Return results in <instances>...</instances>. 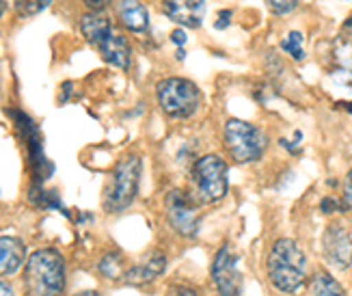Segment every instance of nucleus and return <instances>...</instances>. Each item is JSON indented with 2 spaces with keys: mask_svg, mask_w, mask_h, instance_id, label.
Segmentation results:
<instances>
[{
  "mask_svg": "<svg viewBox=\"0 0 352 296\" xmlns=\"http://www.w3.org/2000/svg\"><path fill=\"white\" fill-rule=\"evenodd\" d=\"M96 48L100 50L102 59L106 61V63H111L113 67H119V70H128L130 63H132V48L128 39L117 33V30L113 28L109 35H106Z\"/></svg>",
  "mask_w": 352,
  "mask_h": 296,
  "instance_id": "12",
  "label": "nucleus"
},
{
  "mask_svg": "<svg viewBox=\"0 0 352 296\" xmlns=\"http://www.w3.org/2000/svg\"><path fill=\"white\" fill-rule=\"evenodd\" d=\"M197 201L188 191H169L164 197V216L169 227L182 238H195L201 227V214H199Z\"/></svg>",
  "mask_w": 352,
  "mask_h": 296,
  "instance_id": "7",
  "label": "nucleus"
},
{
  "mask_svg": "<svg viewBox=\"0 0 352 296\" xmlns=\"http://www.w3.org/2000/svg\"><path fill=\"white\" fill-rule=\"evenodd\" d=\"M322 255L329 266L346 271L352 266V236L342 225H329L322 233Z\"/></svg>",
  "mask_w": 352,
  "mask_h": 296,
  "instance_id": "9",
  "label": "nucleus"
},
{
  "mask_svg": "<svg viewBox=\"0 0 352 296\" xmlns=\"http://www.w3.org/2000/svg\"><path fill=\"white\" fill-rule=\"evenodd\" d=\"M166 18L184 28H199L206 18V0H162Z\"/></svg>",
  "mask_w": 352,
  "mask_h": 296,
  "instance_id": "10",
  "label": "nucleus"
},
{
  "mask_svg": "<svg viewBox=\"0 0 352 296\" xmlns=\"http://www.w3.org/2000/svg\"><path fill=\"white\" fill-rule=\"evenodd\" d=\"M82 3L89 7V11H98V13H102L106 7L111 5V0H82Z\"/></svg>",
  "mask_w": 352,
  "mask_h": 296,
  "instance_id": "24",
  "label": "nucleus"
},
{
  "mask_svg": "<svg viewBox=\"0 0 352 296\" xmlns=\"http://www.w3.org/2000/svg\"><path fill=\"white\" fill-rule=\"evenodd\" d=\"M229 191V169L219 154L199 156L190 167V197L199 206H212Z\"/></svg>",
  "mask_w": 352,
  "mask_h": 296,
  "instance_id": "3",
  "label": "nucleus"
},
{
  "mask_svg": "<svg viewBox=\"0 0 352 296\" xmlns=\"http://www.w3.org/2000/svg\"><path fill=\"white\" fill-rule=\"evenodd\" d=\"M156 98L162 113L173 119L192 117L204 102L199 87L192 81H188V78H179V76L160 81L156 85Z\"/></svg>",
  "mask_w": 352,
  "mask_h": 296,
  "instance_id": "5",
  "label": "nucleus"
},
{
  "mask_svg": "<svg viewBox=\"0 0 352 296\" xmlns=\"http://www.w3.org/2000/svg\"><path fill=\"white\" fill-rule=\"evenodd\" d=\"M266 5L270 7L272 13L277 15H287L298 7V0H266Z\"/></svg>",
  "mask_w": 352,
  "mask_h": 296,
  "instance_id": "19",
  "label": "nucleus"
},
{
  "mask_svg": "<svg viewBox=\"0 0 352 296\" xmlns=\"http://www.w3.org/2000/svg\"><path fill=\"white\" fill-rule=\"evenodd\" d=\"M3 13H5V0H0V18H3Z\"/></svg>",
  "mask_w": 352,
  "mask_h": 296,
  "instance_id": "29",
  "label": "nucleus"
},
{
  "mask_svg": "<svg viewBox=\"0 0 352 296\" xmlns=\"http://www.w3.org/2000/svg\"><path fill=\"white\" fill-rule=\"evenodd\" d=\"M171 41L177 43V45H184L186 43V33H184V28H175L171 33Z\"/></svg>",
  "mask_w": 352,
  "mask_h": 296,
  "instance_id": "25",
  "label": "nucleus"
},
{
  "mask_svg": "<svg viewBox=\"0 0 352 296\" xmlns=\"http://www.w3.org/2000/svg\"><path fill=\"white\" fill-rule=\"evenodd\" d=\"M98 268H100V273L104 277L119 279V277H124V273H126V264H124V257H121V253L113 251V253H106L100 260Z\"/></svg>",
  "mask_w": 352,
  "mask_h": 296,
  "instance_id": "16",
  "label": "nucleus"
},
{
  "mask_svg": "<svg viewBox=\"0 0 352 296\" xmlns=\"http://www.w3.org/2000/svg\"><path fill=\"white\" fill-rule=\"evenodd\" d=\"M26 264V246L22 240L0 236V277H11Z\"/></svg>",
  "mask_w": 352,
  "mask_h": 296,
  "instance_id": "13",
  "label": "nucleus"
},
{
  "mask_svg": "<svg viewBox=\"0 0 352 296\" xmlns=\"http://www.w3.org/2000/svg\"><path fill=\"white\" fill-rule=\"evenodd\" d=\"M232 15H234V11H232V9H223V11L219 13L217 22H214V28H219V30L227 28L229 24H232Z\"/></svg>",
  "mask_w": 352,
  "mask_h": 296,
  "instance_id": "23",
  "label": "nucleus"
},
{
  "mask_svg": "<svg viewBox=\"0 0 352 296\" xmlns=\"http://www.w3.org/2000/svg\"><path fill=\"white\" fill-rule=\"evenodd\" d=\"M164 268H166V255L162 251H151L143 260L132 264L130 268H126L121 279H124L128 286H147L151 282H156L164 273Z\"/></svg>",
  "mask_w": 352,
  "mask_h": 296,
  "instance_id": "11",
  "label": "nucleus"
},
{
  "mask_svg": "<svg viewBox=\"0 0 352 296\" xmlns=\"http://www.w3.org/2000/svg\"><path fill=\"white\" fill-rule=\"evenodd\" d=\"M143 173V162L139 156H124L113 169V173L104 186L102 208L109 214H119L128 210L136 195H139V184Z\"/></svg>",
  "mask_w": 352,
  "mask_h": 296,
  "instance_id": "4",
  "label": "nucleus"
},
{
  "mask_svg": "<svg viewBox=\"0 0 352 296\" xmlns=\"http://www.w3.org/2000/svg\"><path fill=\"white\" fill-rule=\"evenodd\" d=\"M281 50H285L294 61H302L305 59L302 33H298V30H289V33L281 39Z\"/></svg>",
  "mask_w": 352,
  "mask_h": 296,
  "instance_id": "18",
  "label": "nucleus"
},
{
  "mask_svg": "<svg viewBox=\"0 0 352 296\" xmlns=\"http://www.w3.org/2000/svg\"><path fill=\"white\" fill-rule=\"evenodd\" d=\"M344 208L352 212V169L348 171L346 182H344Z\"/></svg>",
  "mask_w": 352,
  "mask_h": 296,
  "instance_id": "21",
  "label": "nucleus"
},
{
  "mask_svg": "<svg viewBox=\"0 0 352 296\" xmlns=\"http://www.w3.org/2000/svg\"><path fill=\"white\" fill-rule=\"evenodd\" d=\"M223 138H225L227 154L232 156V160L236 165L257 162L268 147L266 134L244 119H229L225 123Z\"/></svg>",
  "mask_w": 352,
  "mask_h": 296,
  "instance_id": "6",
  "label": "nucleus"
},
{
  "mask_svg": "<svg viewBox=\"0 0 352 296\" xmlns=\"http://www.w3.org/2000/svg\"><path fill=\"white\" fill-rule=\"evenodd\" d=\"M50 3L52 0H11V7L20 18H33V15L41 13Z\"/></svg>",
  "mask_w": 352,
  "mask_h": 296,
  "instance_id": "17",
  "label": "nucleus"
},
{
  "mask_svg": "<svg viewBox=\"0 0 352 296\" xmlns=\"http://www.w3.org/2000/svg\"><path fill=\"white\" fill-rule=\"evenodd\" d=\"M117 15L119 22L132 33H145L149 28V11L139 0H119Z\"/></svg>",
  "mask_w": 352,
  "mask_h": 296,
  "instance_id": "14",
  "label": "nucleus"
},
{
  "mask_svg": "<svg viewBox=\"0 0 352 296\" xmlns=\"http://www.w3.org/2000/svg\"><path fill=\"white\" fill-rule=\"evenodd\" d=\"M266 273L274 290L283 294H294L307 279V255L298 242L279 238L270 246L266 257Z\"/></svg>",
  "mask_w": 352,
  "mask_h": 296,
  "instance_id": "2",
  "label": "nucleus"
},
{
  "mask_svg": "<svg viewBox=\"0 0 352 296\" xmlns=\"http://www.w3.org/2000/svg\"><path fill=\"white\" fill-rule=\"evenodd\" d=\"M175 54H177V61H182L184 56H186V50H182V48H179V50H177Z\"/></svg>",
  "mask_w": 352,
  "mask_h": 296,
  "instance_id": "28",
  "label": "nucleus"
},
{
  "mask_svg": "<svg viewBox=\"0 0 352 296\" xmlns=\"http://www.w3.org/2000/svg\"><path fill=\"white\" fill-rule=\"evenodd\" d=\"M342 208V204L335 197H324L322 201H320V210H322L324 214H333V212H338Z\"/></svg>",
  "mask_w": 352,
  "mask_h": 296,
  "instance_id": "22",
  "label": "nucleus"
},
{
  "mask_svg": "<svg viewBox=\"0 0 352 296\" xmlns=\"http://www.w3.org/2000/svg\"><path fill=\"white\" fill-rule=\"evenodd\" d=\"M212 284L219 296H240L242 279L238 273V257L234 255L232 246L223 244L212 262Z\"/></svg>",
  "mask_w": 352,
  "mask_h": 296,
  "instance_id": "8",
  "label": "nucleus"
},
{
  "mask_svg": "<svg viewBox=\"0 0 352 296\" xmlns=\"http://www.w3.org/2000/svg\"><path fill=\"white\" fill-rule=\"evenodd\" d=\"M67 266L56 249H37L24 264L26 296H65Z\"/></svg>",
  "mask_w": 352,
  "mask_h": 296,
  "instance_id": "1",
  "label": "nucleus"
},
{
  "mask_svg": "<svg viewBox=\"0 0 352 296\" xmlns=\"http://www.w3.org/2000/svg\"><path fill=\"white\" fill-rule=\"evenodd\" d=\"M311 296H346V290L333 275L318 273L311 279Z\"/></svg>",
  "mask_w": 352,
  "mask_h": 296,
  "instance_id": "15",
  "label": "nucleus"
},
{
  "mask_svg": "<svg viewBox=\"0 0 352 296\" xmlns=\"http://www.w3.org/2000/svg\"><path fill=\"white\" fill-rule=\"evenodd\" d=\"M0 296H15L13 294V288L7 282H3V279H0Z\"/></svg>",
  "mask_w": 352,
  "mask_h": 296,
  "instance_id": "26",
  "label": "nucleus"
},
{
  "mask_svg": "<svg viewBox=\"0 0 352 296\" xmlns=\"http://www.w3.org/2000/svg\"><path fill=\"white\" fill-rule=\"evenodd\" d=\"M76 296H102L100 292H80V294H76Z\"/></svg>",
  "mask_w": 352,
  "mask_h": 296,
  "instance_id": "27",
  "label": "nucleus"
},
{
  "mask_svg": "<svg viewBox=\"0 0 352 296\" xmlns=\"http://www.w3.org/2000/svg\"><path fill=\"white\" fill-rule=\"evenodd\" d=\"M166 296H199V294L188 284H171L166 288Z\"/></svg>",
  "mask_w": 352,
  "mask_h": 296,
  "instance_id": "20",
  "label": "nucleus"
}]
</instances>
